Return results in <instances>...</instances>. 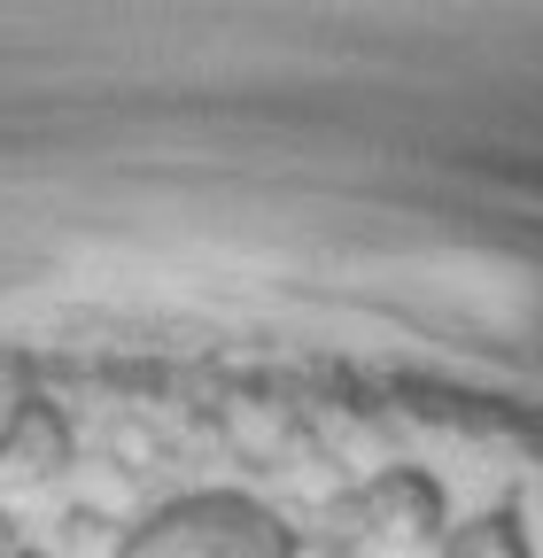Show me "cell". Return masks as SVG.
<instances>
[{"label": "cell", "instance_id": "cell-2", "mask_svg": "<svg viewBox=\"0 0 543 558\" xmlns=\"http://www.w3.org/2000/svg\"><path fill=\"white\" fill-rule=\"evenodd\" d=\"M365 520H373L381 535H403V543H435V535H450L443 481L420 473V465H388V473H373V488H365Z\"/></svg>", "mask_w": 543, "mask_h": 558}, {"label": "cell", "instance_id": "cell-4", "mask_svg": "<svg viewBox=\"0 0 543 558\" xmlns=\"http://www.w3.org/2000/svg\"><path fill=\"white\" fill-rule=\"evenodd\" d=\"M443 558H535V550H528L520 512H512V505H497V512H482V520L450 527V535H443Z\"/></svg>", "mask_w": 543, "mask_h": 558}, {"label": "cell", "instance_id": "cell-1", "mask_svg": "<svg viewBox=\"0 0 543 558\" xmlns=\"http://www.w3.org/2000/svg\"><path fill=\"white\" fill-rule=\"evenodd\" d=\"M117 558H295V527L241 488H194L148 512L117 543Z\"/></svg>", "mask_w": 543, "mask_h": 558}, {"label": "cell", "instance_id": "cell-3", "mask_svg": "<svg viewBox=\"0 0 543 558\" xmlns=\"http://www.w3.org/2000/svg\"><path fill=\"white\" fill-rule=\"evenodd\" d=\"M71 418H62L47 396H24L16 403V418H9V435H0V465H9L16 481H47V473H62L71 465Z\"/></svg>", "mask_w": 543, "mask_h": 558}]
</instances>
